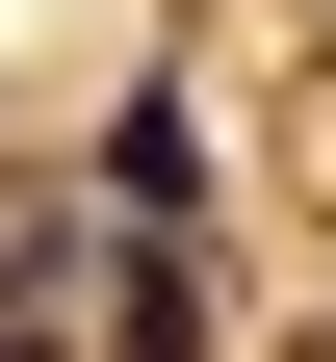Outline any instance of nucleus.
Returning <instances> with one entry per match:
<instances>
[{"instance_id":"1","label":"nucleus","mask_w":336,"mask_h":362,"mask_svg":"<svg viewBox=\"0 0 336 362\" xmlns=\"http://www.w3.org/2000/svg\"><path fill=\"white\" fill-rule=\"evenodd\" d=\"M104 207H129V233H207V104H181V78H129V104H104Z\"/></svg>"},{"instance_id":"2","label":"nucleus","mask_w":336,"mask_h":362,"mask_svg":"<svg viewBox=\"0 0 336 362\" xmlns=\"http://www.w3.org/2000/svg\"><path fill=\"white\" fill-rule=\"evenodd\" d=\"M0 362H26V337H0Z\"/></svg>"}]
</instances>
